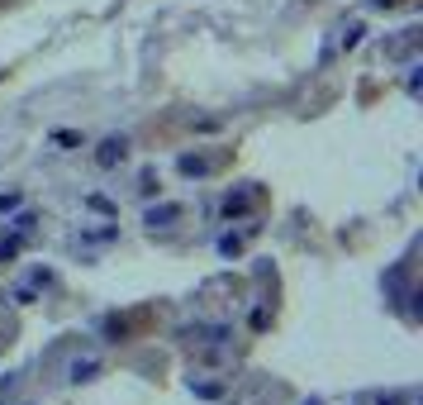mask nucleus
<instances>
[{
  "label": "nucleus",
  "mask_w": 423,
  "mask_h": 405,
  "mask_svg": "<svg viewBox=\"0 0 423 405\" xmlns=\"http://www.w3.org/2000/svg\"><path fill=\"white\" fill-rule=\"evenodd\" d=\"M371 5H376V10H390V5H395V0H371Z\"/></svg>",
  "instance_id": "obj_8"
},
{
  "label": "nucleus",
  "mask_w": 423,
  "mask_h": 405,
  "mask_svg": "<svg viewBox=\"0 0 423 405\" xmlns=\"http://www.w3.org/2000/svg\"><path fill=\"white\" fill-rule=\"evenodd\" d=\"M10 210H20V196L10 191V196H0V215H10Z\"/></svg>",
  "instance_id": "obj_7"
},
{
  "label": "nucleus",
  "mask_w": 423,
  "mask_h": 405,
  "mask_svg": "<svg viewBox=\"0 0 423 405\" xmlns=\"http://www.w3.org/2000/svg\"><path fill=\"white\" fill-rule=\"evenodd\" d=\"M233 215H247V196H229L224 200V219H233Z\"/></svg>",
  "instance_id": "obj_5"
},
{
  "label": "nucleus",
  "mask_w": 423,
  "mask_h": 405,
  "mask_svg": "<svg viewBox=\"0 0 423 405\" xmlns=\"http://www.w3.org/2000/svg\"><path fill=\"white\" fill-rule=\"evenodd\" d=\"M305 405H323V401H318V396H309V401H305Z\"/></svg>",
  "instance_id": "obj_9"
},
{
  "label": "nucleus",
  "mask_w": 423,
  "mask_h": 405,
  "mask_svg": "<svg viewBox=\"0 0 423 405\" xmlns=\"http://www.w3.org/2000/svg\"><path fill=\"white\" fill-rule=\"evenodd\" d=\"M100 372V358H72V367H67V381H91Z\"/></svg>",
  "instance_id": "obj_3"
},
{
  "label": "nucleus",
  "mask_w": 423,
  "mask_h": 405,
  "mask_svg": "<svg viewBox=\"0 0 423 405\" xmlns=\"http://www.w3.org/2000/svg\"><path fill=\"white\" fill-rule=\"evenodd\" d=\"M181 172H185V177H205L210 162H205V158H181Z\"/></svg>",
  "instance_id": "obj_6"
},
{
  "label": "nucleus",
  "mask_w": 423,
  "mask_h": 405,
  "mask_svg": "<svg viewBox=\"0 0 423 405\" xmlns=\"http://www.w3.org/2000/svg\"><path fill=\"white\" fill-rule=\"evenodd\" d=\"M129 158V138H105V143H100V153H95V162H100V167H119V162Z\"/></svg>",
  "instance_id": "obj_1"
},
{
  "label": "nucleus",
  "mask_w": 423,
  "mask_h": 405,
  "mask_svg": "<svg viewBox=\"0 0 423 405\" xmlns=\"http://www.w3.org/2000/svg\"><path fill=\"white\" fill-rule=\"evenodd\" d=\"M181 219V205H153L148 215H143V224L148 229H167V224H176Z\"/></svg>",
  "instance_id": "obj_2"
},
{
  "label": "nucleus",
  "mask_w": 423,
  "mask_h": 405,
  "mask_svg": "<svg viewBox=\"0 0 423 405\" xmlns=\"http://www.w3.org/2000/svg\"><path fill=\"white\" fill-rule=\"evenodd\" d=\"M376 405H419V391H414V386H404V391H380Z\"/></svg>",
  "instance_id": "obj_4"
}]
</instances>
